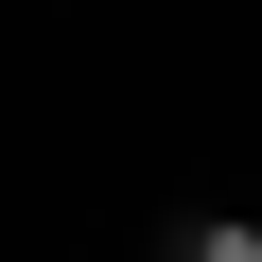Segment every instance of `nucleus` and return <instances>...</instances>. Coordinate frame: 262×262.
<instances>
[{"instance_id": "1", "label": "nucleus", "mask_w": 262, "mask_h": 262, "mask_svg": "<svg viewBox=\"0 0 262 262\" xmlns=\"http://www.w3.org/2000/svg\"><path fill=\"white\" fill-rule=\"evenodd\" d=\"M175 262H262V210H175Z\"/></svg>"}]
</instances>
